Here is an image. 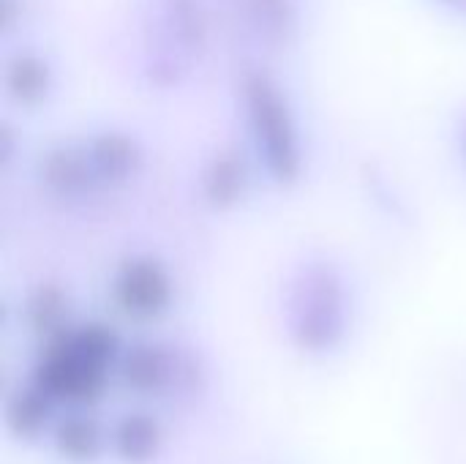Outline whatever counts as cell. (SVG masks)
<instances>
[{
    "mask_svg": "<svg viewBox=\"0 0 466 464\" xmlns=\"http://www.w3.org/2000/svg\"><path fill=\"white\" fill-rule=\"evenodd\" d=\"M459 142H461V153H464V159H466V120L461 123V134H459Z\"/></svg>",
    "mask_w": 466,
    "mask_h": 464,
    "instance_id": "9a60e30c",
    "label": "cell"
},
{
    "mask_svg": "<svg viewBox=\"0 0 466 464\" xmlns=\"http://www.w3.org/2000/svg\"><path fill=\"white\" fill-rule=\"evenodd\" d=\"M169 372H172V358L153 345H137L123 358V380L128 388L139 394L161 391L169 383Z\"/></svg>",
    "mask_w": 466,
    "mask_h": 464,
    "instance_id": "8992f818",
    "label": "cell"
},
{
    "mask_svg": "<svg viewBox=\"0 0 466 464\" xmlns=\"http://www.w3.org/2000/svg\"><path fill=\"white\" fill-rule=\"evenodd\" d=\"M440 5H445V8H451V11H456V14H461L466 16V0H437Z\"/></svg>",
    "mask_w": 466,
    "mask_h": 464,
    "instance_id": "5bb4252c",
    "label": "cell"
},
{
    "mask_svg": "<svg viewBox=\"0 0 466 464\" xmlns=\"http://www.w3.org/2000/svg\"><path fill=\"white\" fill-rule=\"evenodd\" d=\"M49 397L35 386L27 391H19L11 402H8V427L14 435L19 438H33L41 432V427L49 418Z\"/></svg>",
    "mask_w": 466,
    "mask_h": 464,
    "instance_id": "9c48e42d",
    "label": "cell"
},
{
    "mask_svg": "<svg viewBox=\"0 0 466 464\" xmlns=\"http://www.w3.org/2000/svg\"><path fill=\"white\" fill-rule=\"evenodd\" d=\"M8 90L14 98L19 101H35L46 93L49 88V71H46V63H41L38 57L33 55H16L11 63H8Z\"/></svg>",
    "mask_w": 466,
    "mask_h": 464,
    "instance_id": "8fae6325",
    "label": "cell"
},
{
    "mask_svg": "<svg viewBox=\"0 0 466 464\" xmlns=\"http://www.w3.org/2000/svg\"><path fill=\"white\" fill-rule=\"evenodd\" d=\"M57 451L66 457V459H74V462H87L98 454L101 449V435H98V427L93 421H85V418H71L66 424H60L57 429Z\"/></svg>",
    "mask_w": 466,
    "mask_h": 464,
    "instance_id": "7c38bea8",
    "label": "cell"
},
{
    "mask_svg": "<svg viewBox=\"0 0 466 464\" xmlns=\"http://www.w3.org/2000/svg\"><path fill=\"white\" fill-rule=\"evenodd\" d=\"M289 325L292 336L303 350L325 353L333 350L350 328L347 284L336 268L317 263L306 265L289 295Z\"/></svg>",
    "mask_w": 466,
    "mask_h": 464,
    "instance_id": "3957f363",
    "label": "cell"
},
{
    "mask_svg": "<svg viewBox=\"0 0 466 464\" xmlns=\"http://www.w3.org/2000/svg\"><path fill=\"white\" fill-rule=\"evenodd\" d=\"M30 323L35 325V328H41V331H49V328H55L57 323H60V317H63V298H60V293H55V290H41V293H35V298L30 301Z\"/></svg>",
    "mask_w": 466,
    "mask_h": 464,
    "instance_id": "4fadbf2b",
    "label": "cell"
},
{
    "mask_svg": "<svg viewBox=\"0 0 466 464\" xmlns=\"http://www.w3.org/2000/svg\"><path fill=\"white\" fill-rule=\"evenodd\" d=\"M243 164L235 159V156H218L213 159V164L208 167L205 172V197L210 205L216 208H224V205H232L238 202V197L243 194Z\"/></svg>",
    "mask_w": 466,
    "mask_h": 464,
    "instance_id": "ba28073f",
    "label": "cell"
},
{
    "mask_svg": "<svg viewBox=\"0 0 466 464\" xmlns=\"http://www.w3.org/2000/svg\"><path fill=\"white\" fill-rule=\"evenodd\" d=\"M117 356V336L112 328L90 323L60 334L44 353L35 369V386L49 399L93 402L104 391L106 369Z\"/></svg>",
    "mask_w": 466,
    "mask_h": 464,
    "instance_id": "6da1fadb",
    "label": "cell"
},
{
    "mask_svg": "<svg viewBox=\"0 0 466 464\" xmlns=\"http://www.w3.org/2000/svg\"><path fill=\"white\" fill-rule=\"evenodd\" d=\"M115 301L126 314L150 320L172 301L169 273L150 257H131L115 276Z\"/></svg>",
    "mask_w": 466,
    "mask_h": 464,
    "instance_id": "277c9868",
    "label": "cell"
},
{
    "mask_svg": "<svg viewBox=\"0 0 466 464\" xmlns=\"http://www.w3.org/2000/svg\"><path fill=\"white\" fill-rule=\"evenodd\" d=\"M243 107L254 148L276 183H295L303 170L298 123L281 88L265 71L243 77Z\"/></svg>",
    "mask_w": 466,
    "mask_h": 464,
    "instance_id": "7a4b0ae2",
    "label": "cell"
},
{
    "mask_svg": "<svg viewBox=\"0 0 466 464\" xmlns=\"http://www.w3.org/2000/svg\"><path fill=\"white\" fill-rule=\"evenodd\" d=\"M161 446V429L150 416H126L115 429V451L126 462H147Z\"/></svg>",
    "mask_w": 466,
    "mask_h": 464,
    "instance_id": "52a82bcc",
    "label": "cell"
},
{
    "mask_svg": "<svg viewBox=\"0 0 466 464\" xmlns=\"http://www.w3.org/2000/svg\"><path fill=\"white\" fill-rule=\"evenodd\" d=\"M90 170L96 175V183H123L128 180L139 167V150L137 142L123 134H101L85 145Z\"/></svg>",
    "mask_w": 466,
    "mask_h": 464,
    "instance_id": "5b68a950",
    "label": "cell"
},
{
    "mask_svg": "<svg viewBox=\"0 0 466 464\" xmlns=\"http://www.w3.org/2000/svg\"><path fill=\"white\" fill-rule=\"evenodd\" d=\"M248 19L270 41H287L295 27V0H246Z\"/></svg>",
    "mask_w": 466,
    "mask_h": 464,
    "instance_id": "30bf717a",
    "label": "cell"
}]
</instances>
